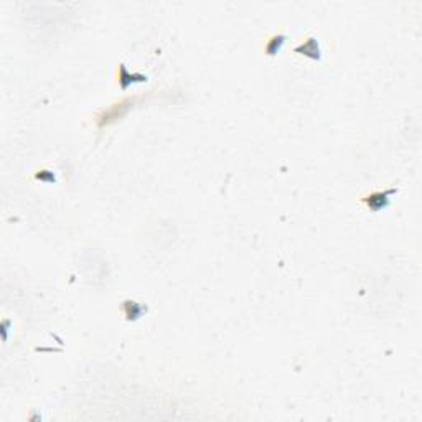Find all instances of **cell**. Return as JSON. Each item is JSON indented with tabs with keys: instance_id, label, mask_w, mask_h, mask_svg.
Listing matches in <instances>:
<instances>
[{
	"instance_id": "obj_1",
	"label": "cell",
	"mask_w": 422,
	"mask_h": 422,
	"mask_svg": "<svg viewBox=\"0 0 422 422\" xmlns=\"http://www.w3.org/2000/svg\"><path fill=\"white\" fill-rule=\"evenodd\" d=\"M129 104H132V101L127 99V101H122V103H119V104H114L111 109L108 111H104L103 114L99 116L98 119V124H99V127H104V126H109L111 122H114L117 121L119 117H122L124 114L127 112V109L130 108Z\"/></svg>"
},
{
	"instance_id": "obj_2",
	"label": "cell",
	"mask_w": 422,
	"mask_h": 422,
	"mask_svg": "<svg viewBox=\"0 0 422 422\" xmlns=\"http://www.w3.org/2000/svg\"><path fill=\"white\" fill-rule=\"evenodd\" d=\"M393 193H396V190H386V192H374V193L368 195V197H365L363 201L366 203V206L370 208V210L379 211V210H383V208L388 206L389 197H391Z\"/></svg>"
},
{
	"instance_id": "obj_3",
	"label": "cell",
	"mask_w": 422,
	"mask_h": 422,
	"mask_svg": "<svg viewBox=\"0 0 422 422\" xmlns=\"http://www.w3.org/2000/svg\"><path fill=\"white\" fill-rule=\"evenodd\" d=\"M295 53H300V55H305V56H310L313 59H318L320 58V50H318L317 40L310 38L305 45H302V46H299V48H295Z\"/></svg>"
},
{
	"instance_id": "obj_4",
	"label": "cell",
	"mask_w": 422,
	"mask_h": 422,
	"mask_svg": "<svg viewBox=\"0 0 422 422\" xmlns=\"http://www.w3.org/2000/svg\"><path fill=\"white\" fill-rule=\"evenodd\" d=\"M124 310H126L127 318L132 320V318H139L144 308H142L137 302H126V304H124Z\"/></svg>"
},
{
	"instance_id": "obj_5",
	"label": "cell",
	"mask_w": 422,
	"mask_h": 422,
	"mask_svg": "<svg viewBox=\"0 0 422 422\" xmlns=\"http://www.w3.org/2000/svg\"><path fill=\"white\" fill-rule=\"evenodd\" d=\"M284 35H277V37H272L271 38V41L269 43H267V53H269V55H276V53L281 50V46H282V43H284Z\"/></svg>"
}]
</instances>
